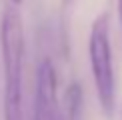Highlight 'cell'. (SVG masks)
Listing matches in <instances>:
<instances>
[{
	"label": "cell",
	"instance_id": "6da1fadb",
	"mask_svg": "<svg viewBox=\"0 0 122 120\" xmlns=\"http://www.w3.org/2000/svg\"><path fill=\"white\" fill-rule=\"evenodd\" d=\"M0 46L4 64V120H24L22 112V68L24 26L14 6L4 10L0 22Z\"/></svg>",
	"mask_w": 122,
	"mask_h": 120
},
{
	"label": "cell",
	"instance_id": "7a4b0ae2",
	"mask_svg": "<svg viewBox=\"0 0 122 120\" xmlns=\"http://www.w3.org/2000/svg\"><path fill=\"white\" fill-rule=\"evenodd\" d=\"M88 56L100 108L108 118H112L116 112V78L112 66V50H110L108 16L106 14L98 16L92 22L88 38Z\"/></svg>",
	"mask_w": 122,
	"mask_h": 120
},
{
	"label": "cell",
	"instance_id": "3957f363",
	"mask_svg": "<svg viewBox=\"0 0 122 120\" xmlns=\"http://www.w3.org/2000/svg\"><path fill=\"white\" fill-rule=\"evenodd\" d=\"M34 120H60V104L56 98V70L48 58L40 60L36 68Z\"/></svg>",
	"mask_w": 122,
	"mask_h": 120
},
{
	"label": "cell",
	"instance_id": "277c9868",
	"mask_svg": "<svg viewBox=\"0 0 122 120\" xmlns=\"http://www.w3.org/2000/svg\"><path fill=\"white\" fill-rule=\"evenodd\" d=\"M60 120H82V88L78 82H72L66 88Z\"/></svg>",
	"mask_w": 122,
	"mask_h": 120
},
{
	"label": "cell",
	"instance_id": "5b68a950",
	"mask_svg": "<svg viewBox=\"0 0 122 120\" xmlns=\"http://www.w3.org/2000/svg\"><path fill=\"white\" fill-rule=\"evenodd\" d=\"M116 8H118V18H120V24H122V0L116 2Z\"/></svg>",
	"mask_w": 122,
	"mask_h": 120
},
{
	"label": "cell",
	"instance_id": "8992f818",
	"mask_svg": "<svg viewBox=\"0 0 122 120\" xmlns=\"http://www.w3.org/2000/svg\"><path fill=\"white\" fill-rule=\"evenodd\" d=\"M10 2H12V6H20V4H22L24 0H10Z\"/></svg>",
	"mask_w": 122,
	"mask_h": 120
},
{
	"label": "cell",
	"instance_id": "52a82bcc",
	"mask_svg": "<svg viewBox=\"0 0 122 120\" xmlns=\"http://www.w3.org/2000/svg\"><path fill=\"white\" fill-rule=\"evenodd\" d=\"M118 120H122V108H120V118H118Z\"/></svg>",
	"mask_w": 122,
	"mask_h": 120
}]
</instances>
